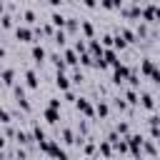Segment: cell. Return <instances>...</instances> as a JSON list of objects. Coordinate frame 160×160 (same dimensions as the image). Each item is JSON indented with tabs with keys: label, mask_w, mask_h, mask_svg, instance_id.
<instances>
[{
	"label": "cell",
	"mask_w": 160,
	"mask_h": 160,
	"mask_svg": "<svg viewBox=\"0 0 160 160\" xmlns=\"http://www.w3.org/2000/svg\"><path fill=\"white\" fill-rule=\"evenodd\" d=\"M38 145H40V150H42L45 155H50V158H60V160H65V158H68V150H62L58 142H52V140H48V138H45V140H40Z\"/></svg>",
	"instance_id": "6da1fadb"
},
{
	"label": "cell",
	"mask_w": 160,
	"mask_h": 160,
	"mask_svg": "<svg viewBox=\"0 0 160 160\" xmlns=\"http://www.w3.org/2000/svg\"><path fill=\"white\" fill-rule=\"evenodd\" d=\"M75 108H78V112H82L88 120H92V118H95V108L90 105V100H88V98H75Z\"/></svg>",
	"instance_id": "7a4b0ae2"
},
{
	"label": "cell",
	"mask_w": 160,
	"mask_h": 160,
	"mask_svg": "<svg viewBox=\"0 0 160 160\" xmlns=\"http://www.w3.org/2000/svg\"><path fill=\"white\" fill-rule=\"evenodd\" d=\"M128 75H130V68L128 65H122V62H115L112 65V82L115 85H120L122 80H128Z\"/></svg>",
	"instance_id": "3957f363"
},
{
	"label": "cell",
	"mask_w": 160,
	"mask_h": 160,
	"mask_svg": "<svg viewBox=\"0 0 160 160\" xmlns=\"http://www.w3.org/2000/svg\"><path fill=\"white\" fill-rule=\"evenodd\" d=\"M55 88L62 90V92L70 90V78L65 75V70H58V72H55Z\"/></svg>",
	"instance_id": "277c9868"
},
{
	"label": "cell",
	"mask_w": 160,
	"mask_h": 160,
	"mask_svg": "<svg viewBox=\"0 0 160 160\" xmlns=\"http://www.w3.org/2000/svg\"><path fill=\"white\" fill-rule=\"evenodd\" d=\"M42 118H45V122L48 125H58V120H60V108H45V112H42Z\"/></svg>",
	"instance_id": "5b68a950"
},
{
	"label": "cell",
	"mask_w": 160,
	"mask_h": 160,
	"mask_svg": "<svg viewBox=\"0 0 160 160\" xmlns=\"http://www.w3.org/2000/svg\"><path fill=\"white\" fill-rule=\"evenodd\" d=\"M140 18L145 22H152L158 20V5H148V8H140Z\"/></svg>",
	"instance_id": "8992f818"
},
{
	"label": "cell",
	"mask_w": 160,
	"mask_h": 160,
	"mask_svg": "<svg viewBox=\"0 0 160 160\" xmlns=\"http://www.w3.org/2000/svg\"><path fill=\"white\" fill-rule=\"evenodd\" d=\"M15 38L20 40V42H32V38H35V32L30 30V28H15Z\"/></svg>",
	"instance_id": "52a82bcc"
},
{
	"label": "cell",
	"mask_w": 160,
	"mask_h": 160,
	"mask_svg": "<svg viewBox=\"0 0 160 160\" xmlns=\"http://www.w3.org/2000/svg\"><path fill=\"white\" fill-rule=\"evenodd\" d=\"M15 98H18V105H20L25 112H30V102H28V98H25V88H22V85H15Z\"/></svg>",
	"instance_id": "ba28073f"
},
{
	"label": "cell",
	"mask_w": 160,
	"mask_h": 160,
	"mask_svg": "<svg viewBox=\"0 0 160 160\" xmlns=\"http://www.w3.org/2000/svg\"><path fill=\"white\" fill-rule=\"evenodd\" d=\"M25 88H30V90H38L40 88V80H38V72L35 70H25Z\"/></svg>",
	"instance_id": "9c48e42d"
},
{
	"label": "cell",
	"mask_w": 160,
	"mask_h": 160,
	"mask_svg": "<svg viewBox=\"0 0 160 160\" xmlns=\"http://www.w3.org/2000/svg\"><path fill=\"white\" fill-rule=\"evenodd\" d=\"M98 155H102V158H112V155H115L112 142H110V140H100V142H98Z\"/></svg>",
	"instance_id": "30bf717a"
},
{
	"label": "cell",
	"mask_w": 160,
	"mask_h": 160,
	"mask_svg": "<svg viewBox=\"0 0 160 160\" xmlns=\"http://www.w3.org/2000/svg\"><path fill=\"white\" fill-rule=\"evenodd\" d=\"M155 70H158V68H155V62H152L150 58H142V60H140V72H142V75H148V78H150Z\"/></svg>",
	"instance_id": "8fae6325"
},
{
	"label": "cell",
	"mask_w": 160,
	"mask_h": 160,
	"mask_svg": "<svg viewBox=\"0 0 160 160\" xmlns=\"http://www.w3.org/2000/svg\"><path fill=\"white\" fill-rule=\"evenodd\" d=\"M30 55H32V60H35L38 65H40V62H42V60L48 58V52H45V48H42V45H32V50H30Z\"/></svg>",
	"instance_id": "7c38bea8"
},
{
	"label": "cell",
	"mask_w": 160,
	"mask_h": 160,
	"mask_svg": "<svg viewBox=\"0 0 160 160\" xmlns=\"http://www.w3.org/2000/svg\"><path fill=\"white\" fill-rule=\"evenodd\" d=\"M0 82H2V85H15V70H12V68H5V70L0 72Z\"/></svg>",
	"instance_id": "4fadbf2b"
},
{
	"label": "cell",
	"mask_w": 160,
	"mask_h": 160,
	"mask_svg": "<svg viewBox=\"0 0 160 160\" xmlns=\"http://www.w3.org/2000/svg\"><path fill=\"white\" fill-rule=\"evenodd\" d=\"M138 105H142L145 110H155V98H152L150 92H142L140 100H138Z\"/></svg>",
	"instance_id": "5bb4252c"
},
{
	"label": "cell",
	"mask_w": 160,
	"mask_h": 160,
	"mask_svg": "<svg viewBox=\"0 0 160 160\" xmlns=\"http://www.w3.org/2000/svg\"><path fill=\"white\" fill-rule=\"evenodd\" d=\"M118 35L125 40V42H135L138 40V35H135V30H130V28H120L118 30Z\"/></svg>",
	"instance_id": "9a60e30c"
},
{
	"label": "cell",
	"mask_w": 160,
	"mask_h": 160,
	"mask_svg": "<svg viewBox=\"0 0 160 160\" xmlns=\"http://www.w3.org/2000/svg\"><path fill=\"white\" fill-rule=\"evenodd\" d=\"M62 58H65V62H68V65H78V62H80L78 50H65V52H62Z\"/></svg>",
	"instance_id": "2e32d148"
},
{
	"label": "cell",
	"mask_w": 160,
	"mask_h": 160,
	"mask_svg": "<svg viewBox=\"0 0 160 160\" xmlns=\"http://www.w3.org/2000/svg\"><path fill=\"white\" fill-rule=\"evenodd\" d=\"M95 115H98V118H108V115H110V105H108L105 100H100V102L95 105Z\"/></svg>",
	"instance_id": "e0dca14e"
},
{
	"label": "cell",
	"mask_w": 160,
	"mask_h": 160,
	"mask_svg": "<svg viewBox=\"0 0 160 160\" xmlns=\"http://www.w3.org/2000/svg\"><path fill=\"white\" fill-rule=\"evenodd\" d=\"M65 20H68V18H65L62 12H58V10H55V12L50 15V22H52L55 28H65Z\"/></svg>",
	"instance_id": "ac0fdd59"
},
{
	"label": "cell",
	"mask_w": 160,
	"mask_h": 160,
	"mask_svg": "<svg viewBox=\"0 0 160 160\" xmlns=\"http://www.w3.org/2000/svg\"><path fill=\"white\" fill-rule=\"evenodd\" d=\"M80 30H82V35H85L88 40H90V38H95V28H92V22H88V20H85V22H80Z\"/></svg>",
	"instance_id": "d6986e66"
},
{
	"label": "cell",
	"mask_w": 160,
	"mask_h": 160,
	"mask_svg": "<svg viewBox=\"0 0 160 160\" xmlns=\"http://www.w3.org/2000/svg\"><path fill=\"white\" fill-rule=\"evenodd\" d=\"M52 40H55V45H60V48H65V40H68V35H65V30L60 28L58 32H52Z\"/></svg>",
	"instance_id": "ffe728a7"
},
{
	"label": "cell",
	"mask_w": 160,
	"mask_h": 160,
	"mask_svg": "<svg viewBox=\"0 0 160 160\" xmlns=\"http://www.w3.org/2000/svg\"><path fill=\"white\" fill-rule=\"evenodd\" d=\"M60 138H62L65 145H72V142H75V132H72L70 128H62V135H60Z\"/></svg>",
	"instance_id": "44dd1931"
},
{
	"label": "cell",
	"mask_w": 160,
	"mask_h": 160,
	"mask_svg": "<svg viewBox=\"0 0 160 160\" xmlns=\"http://www.w3.org/2000/svg\"><path fill=\"white\" fill-rule=\"evenodd\" d=\"M100 5H102L105 10H120L122 0H100Z\"/></svg>",
	"instance_id": "7402d4cb"
},
{
	"label": "cell",
	"mask_w": 160,
	"mask_h": 160,
	"mask_svg": "<svg viewBox=\"0 0 160 160\" xmlns=\"http://www.w3.org/2000/svg\"><path fill=\"white\" fill-rule=\"evenodd\" d=\"M45 138H48V132H45V128H40V125H35V128H32V140H38V142H40V140H45Z\"/></svg>",
	"instance_id": "603a6c76"
},
{
	"label": "cell",
	"mask_w": 160,
	"mask_h": 160,
	"mask_svg": "<svg viewBox=\"0 0 160 160\" xmlns=\"http://www.w3.org/2000/svg\"><path fill=\"white\" fill-rule=\"evenodd\" d=\"M15 140H18V145H25V142H30L32 138H30L28 132H22V130H15Z\"/></svg>",
	"instance_id": "cb8c5ba5"
},
{
	"label": "cell",
	"mask_w": 160,
	"mask_h": 160,
	"mask_svg": "<svg viewBox=\"0 0 160 160\" xmlns=\"http://www.w3.org/2000/svg\"><path fill=\"white\" fill-rule=\"evenodd\" d=\"M65 28H68V32H78V30H80V25H78L75 18H68V20H65Z\"/></svg>",
	"instance_id": "d4e9b609"
},
{
	"label": "cell",
	"mask_w": 160,
	"mask_h": 160,
	"mask_svg": "<svg viewBox=\"0 0 160 160\" xmlns=\"http://www.w3.org/2000/svg\"><path fill=\"white\" fill-rule=\"evenodd\" d=\"M125 100H128V102H130V105H138V100H140V95H138V92H135V88H132V90H128V92H125Z\"/></svg>",
	"instance_id": "484cf974"
},
{
	"label": "cell",
	"mask_w": 160,
	"mask_h": 160,
	"mask_svg": "<svg viewBox=\"0 0 160 160\" xmlns=\"http://www.w3.org/2000/svg\"><path fill=\"white\" fill-rule=\"evenodd\" d=\"M115 132L125 138V135H130V125H128V122H118V125H115Z\"/></svg>",
	"instance_id": "4316f807"
},
{
	"label": "cell",
	"mask_w": 160,
	"mask_h": 160,
	"mask_svg": "<svg viewBox=\"0 0 160 160\" xmlns=\"http://www.w3.org/2000/svg\"><path fill=\"white\" fill-rule=\"evenodd\" d=\"M0 28L10 30V28H12V15H2V18H0Z\"/></svg>",
	"instance_id": "83f0119b"
},
{
	"label": "cell",
	"mask_w": 160,
	"mask_h": 160,
	"mask_svg": "<svg viewBox=\"0 0 160 160\" xmlns=\"http://www.w3.org/2000/svg\"><path fill=\"white\" fill-rule=\"evenodd\" d=\"M82 155H98V148H95L92 142H85V145H82Z\"/></svg>",
	"instance_id": "f1b7e54d"
},
{
	"label": "cell",
	"mask_w": 160,
	"mask_h": 160,
	"mask_svg": "<svg viewBox=\"0 0 160 160\" xmlns=\"http://www.w3.org/2000/svg\"><path fill=\"white\" fill-rule=\"evenodd\" d=\"M10 120H12V115H10L5 108H0V125H8Z\"/></svg>",
	"instance_id": "f546056e"
},
{
	"label": "cell",
	"mask_w": 160,
	"mask_h": 160,
	"mask_svg": "<svg viewBox=\"0 0 160 160\" xmlns=\"http://www.w3.org/2000/svg\"><path fill=\"white\" fill-rule=\"evenodd\" d=\"M128 80H130V85H132V88H138V85H140V75H138L135 70H130V75H128Z\"/></svg>",
	"instance_id": "4dcf8cb0"
},
{
	"label": "cell",
	"mask_w": 160,
	"mask_h": 160,
	"mask_svg": "<svg viewBox=\"0 0 160 160\" xmlns=\"http://www.w3.org/2000/svg\"><path fill=\"white\" fill-rule=\"evenodd\" d=\"M22 18H25V22H28V25H32V22H35V12H32V10H25V12H22Z\"/></svg>",
	"instance_id": "1f68e13d"
},
{
	"label": "cell",
	"mask_w": 160,
	"mask_h": 160,
	"mask_svg": "<svg viewBox=\"0 0 160 160\" xmlns=\"http://www.w3.org/2000/svg\"><path fill=\"white\" fill-rule=\"evenodd\" d=\"M100 42H102V48H110V45H112V35H108V32H105V35L100 38Z\"/></svg>",
	"instance_id": "d6a6232c"
},
{
	"label": "cell",
	"mask_w": 160,
	"mask_h": 160,
	"mask_svg": "<svg viewBox=\"0 0 160 160\" xmlns=\"http://www.w3.org/2000/svg\"><path fill=\"white\" fill-rule=\"evenodd\" d=\"M75 50H78V55H80V52H85L88 48H85V42H82V40H78V42H75Z\"/></svg>",
	"instance_id": "836d02e7"
},
{
	"label": "cell",
	"mask_w": 160,
	"mask_h": 160,
	"mask_svg": "<svg viewBox=\"0 0 160 160\" xmlns=\"http://www.w3.org/2000/svg\"><path fill=\"white\" fill-rule=\"evenodd\" d=\"M70 82H82V72H72V78H70Z\"/></svg>",
	"instance_id": "e575fe53"
},
{
	"label": "cell",
	"mask_w": 160,
	"mask_h": 160,
	"mask_svg": "<svg viewBox=\"0 0 160 160\" xmlns=\"http://www.w3.org/2000/svg\"><path fill=\"white\" fill-rule=\"evenodd\" d=\"M148 122H150V125H160V118H158V115H150V120H148Z\"/></svg>",
	"instance_id": "d590c367"
},
{
	"label": "cell",
	"mask_w": 160,
	"mask_h": 160,
	"mask_svg": "<svg viewBox=\"0 0 160 160\" xmlns=\"http://www.w3.org/2000/svg\"><path fill=\"white\" fill-rule=\"evenodd\" d=\"M82 5H85V8H95V5H98V0H82Z\"/></svg>",
	"instance_id": "8d00e7d4"
},
{
	"label": "cell",
	"mask_w": 160,
	"mask_h": 160,
	"mask_svg": "<svg viewBox=\"0 0 160 160\" xmlns=\"http://www.w3.org/2000/svg\"><path fill=\"white\" fill-rule=\"evenodd\" d=\"M48 2H50V5H55V8H58V5H62V2H65V0H48Z\"/></svg>",
	"instance_id": "74e56055"
},
{
	"label": "cell",
	"mask_w": 160,
	"mask_h": 160,
	"mask_svg": "<svg viewBox=\"0 0 160 160\" xmlns=\"http://www.w3.org/2000/svg\"><path fill=\"white\" fill-rule=\"evenodd\" d=\"M2 145H5V138H2V135H0V148H2Z\"/></svg>",
	"instance_id": "f35d334b"
},
{
	"label": "cell",
	"mask_w": 160,
	"mask_h": 160,
	"mask_svg": "<svg viewBox=\"0 0 160 160\" xmlns=\"http://www.w3.org/2000/svg\"><path fill=\"white\" fill-rule=\"evenodd\" d=\"M2 10H5V2H2V0H0V12H2Z\"/></svg>",
	"instance_id": "ab89813d"
},
{
	"label": "cell",
	"mask_w": 160,
	"mask_h": 160,
	"mask_svg": "<svg viewBox=\"0 0 160 160\" xmlns=\"http://www.w3.org/2000/svg\"><path fill=\"white\" fill-rule=\"evenodd\" d=\"M0 85H2V82H0Z\"/></svg>",
	"instance_id": "60d3db41"
}]
</instances>
